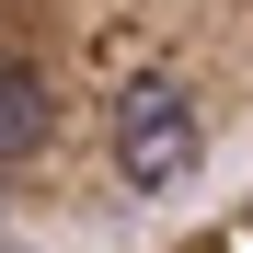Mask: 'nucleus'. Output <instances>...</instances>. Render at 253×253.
<instances>
[{
  "label": "nucleus",
  "mask_w": 253,
  "mask_h": 253,
  "mask_svg": "<svg viewBox=\"0 0 253 253\" xmlns=\"http://www.w3.org/2000/svg\"><path fill=\"white\" fill-rule=\"evenodd\" d=\"M253 138V0H0V242L58 253L184 207Z\"/></svg>",
  "instance_id": "obj_1"
},
{
  "label": "nucleus",
  "mask_w": 253,
  "mask_h": 253,
  "mask_svg": "<svg viewBox=\"0 0 253 253\" xmlns=\"http://www.w3.org/2000/svg\"><path fill=\"white\" fill-rule=\"evenodd\" d=\"M126 253H253V173H242L230 196H207L196 219H173V230H150V242H126Z\"/></svg>",
  "instance_id": "obj_2"
}]
</instances>
